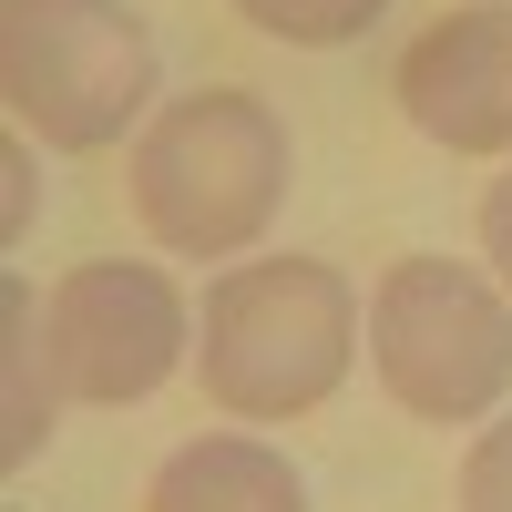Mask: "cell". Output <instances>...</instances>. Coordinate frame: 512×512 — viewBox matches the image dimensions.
I'll list each match as a JSON object with an SVG mask.
<instances>
[{"label":"cell","instance_id":"obj_1","mask_svg":"<svg viewBox=\"0 0 512 512\" xmlns=\"http://www.w3.org/2000/svg\"><path fill=\"white\" fill-rule=\"evenodd\" d=\"M359 359V287L328 256H236L195 308V390L216 420H308Z\"/></svg>","mask_w":512,"mask_h":512},{"label":"cell","instance_id":"obj_2","mask_svg":"<svg viewBox=\"0 0 512 512\" xmlns=\"http://www.w3.org/2000/svg\"><path fill=\"white\" fill-rule=\"evenodd\" d=\"M287 164V113L246 82H205L134 134L123 195L164 256H246L287 205Z\"/></svg>","mask_w":512,"mask_h":512},{"label":"cell","instance_id":"obj_3","mask_svg":"<svg viewBox=\"0 0 512 512\" xmlns=\"http://www.w3.org/2000/svg\"><path fill=\"white\" fill-rule=\"evenodd\" d=\"M369 369L431 431L492 420L512 390V287L461 256H390L369 287Z\"/></svg>","mask_w":512,"mask_h":512},{"label":"cell","instance_id":"obj_4","mask_svg":"<svg viewBox=\"0 0 512 512\" xmlns=\"http://www.w3.org/2000/svg\"><path fill=\"white\" fill-rule=\"evenodd\" d=\"M154 31L123 0H0V103L52 154H103L154 103Z\"/></svg>","mask_w":512,"mask_h":512},{"label":"cell","instance_id":"obj_5","mask_svg":"<svg viewBox=\"0 0 512 512\" xmlns=\"http://www.w3.org/2000/svg\"><path fill=\"white\" fill-rule=\"evenodd\" d=\"M41 359H52L62 400L134 410L195 359V308L144 256H93V267L52 277V297H41Z\"/></svg>","mask_w":512,"mask_h":512},{"label":"cell","instance_id":"obj_6","mask_svg":"<svg viewBox=\"0 0 512 512\" xmlns=\"http://www.w3.org/2000/svg\"><path fill=\"white\" fill-rule=\"evenodd\" d=\"M390 93H400L420 144H441V154H512V0L441 11L400 52Z\"/></svg>","mask_w":512,"mask_h":512},{"label":"cell","instance_id":"obj_7","mask_svg":"<svg viewBox=\"0 0 512 512\" xmlns=\"http://www.w3.org/2000/svg\"><path fill=\"white\" fill-rule=\"evenodd\" d=\"M144 512H308V482L277 441L205 431L185 451H164V472L144 482Z\"/></svg>","mask_w":512,"mask_h":512},{"label":"cell","instance_id":"obj_8","mask_svg":"<svg viewBox=\"0 0 512 512\" xmlns=\"http://www.w3.org/2000/svg\"><path fill=\"white\" fill-rule=\"evenodd\" d=\"M0 308H11V431H0V461L21 472V461L52 441V400H62V390H52V359H41V308H31L21 277L0 287Z\"/></svg>","mask_w":512,"mask_h":512},{"label":"cell","instance_id":"obj_9","mask_svg":"<svg viewBox=\"0 0 512 512\" xmlns=\"http://www.w3.org/2000/svg\"><path fill=\"white\" fill-rule=\"evenodd\" d=\"M226 11H236L256 41H287V52H338V41H359L390 0H226Z\"/></svg>","mask_w":512,"mask_h":512},{"label":"cell","instance_id":"obj_10","mask_svg":"<svg viewBox=\"0 0 512 512\" xmlns=\"http://www.w3.org/2000/svg\"><path fill=\"white\" fill-rule=\"evenodd\" d=\"M461 512H512V420H482L461 451Z\"/></svg>","mask_w":512,"mask_h":512},{"label":"cell","instance_id":"obj_11","mask_svg":"<svg viewBox=\"0 0 512 512\" xmlns=\"http://www.w3.org/2000/svg\"><path fill=\"white\" fill-rule=\"evenodd\" d=\"M472 226H482V256H492V277L512 287V175H492V185H482V216H472Z\"/></svg>","mask_w":512,"mask_h":512}]
</instances>
